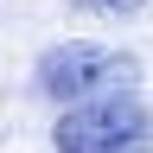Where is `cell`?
Segmentation results:
<instances>
[{
	"label": "cell",
	"instance_id": "6da1fadb",
	"mask_svg": "<svg viewBox=\"0 0 153 153\" xmlns=\"http://www.w3.org/2000/svg\"><path fill=\"white\" fill-rule=\"evenodd\" d=\"M51 147L57 153H153V115L121 83V89L70 102L64 121H57V134H51Z\"/></svg>",
	"mask_w": 153,
	"mask_h": 153
},
{
	"label": "cell",
	"instance_id": "7a4b0ae2",
	"mask_svg": "<svg viewBox=\"0 0 153 153\" xmlns=\"http://www.w3.org/2000/svg\"><path fill=\"white\" fill-rule=\"evenodd\" d=\"M121 83H134V57L89 45V38H70V45L38 57V89L51 102H83V96H102V89H121Z\"/></svg>",
	"mask_w": 153,
	"mask_h": 153
},
{
	"label": "cell",
	"instance_id": "3957f363",
	"mask_svg": "<svg viewBox=\"0 0 153 153\" xmlns=\"http://www.w3.org/2000/svg\"><path fill=\"white\" fill-rule=\"evenodd\" d=\"M76 7H89L102 19H121V13H140V0H76Z\"/></svg>",
	"mask_w": 153,
	"mask_h": 153
}]
</instances>
